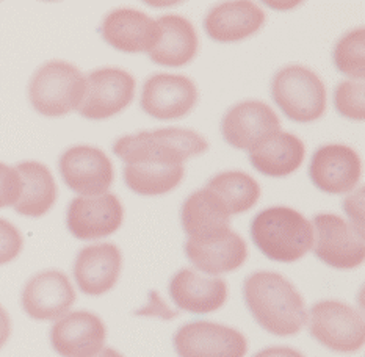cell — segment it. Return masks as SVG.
I'll use <instances>...</instances> for the list:
<instances>
[{"label":"cell","mask_w":365,"mask_h":357,"mask_svg":"<svg viewBox=\"0 0 365 357\" xmlns=\"http://www.w3.org/2000/svg\"><path fill=\"white\" fill-rule=\"evenodd\" d=\"M124 209L113 193L78 196L68 207L69 232L78 240H98L115 234L123 224Z\"/></svg>","instance_id":"obj_12"},{"label":"cell","mask_w":365,"mask_h":357,"mask_svg":"<svg viewBox=\"0 0 365 357\" xmlns=\"http://www.w3.org/2000/svg\"><path fill=\"white\" fill-rule=\"evenodd\" d=\"M265 22V13L248 0L225 2L205 16L204 30L217 43H237L252 36Z\"/></svg>","instance_id":"obj_20"},{"label":"cell","mask_w":365,"mask_h":357,"mask_svg":"<svg viewBox=\"0 0 365 357\" xmlns=\"http://www.w3.org/2000/svg\"><path fill=\"white\" fill-rule=\"evenodd\" d=\"M362 165L354 149L345 145H324L315 150L309 176L314 185L329 195H345L356 188Z\"/></svg>","instance_id":"obj_15"},{"label":"cell","mask_w":365,"mask_h":357,"mask_svg":"<svg viewBox=\"0 0 365 357\" xmlns=\"http://www.w3.org/2000/svg\"><path fill=\"white\" fill-rule=\"evenodd\" d=\"M22 182V193L14 210L24 217L39 218L49 212L57 201V184L46 165L22 162L14 168Z\"/></svg>","instance_id":"obj_25"},{"label":"cell","mask_w":365,"mask_h":357,"mask_svg":"<svg viewBox=\"0 0 365 357\" xmlns=\"http://www.w3.org/2000/svg\"><path fill=\"white\" fill-rule=\"evenodd\" d=\"M94 357H124V356L120 354L118 351H115L113 348H102V350Z\"/></svg>","instance_id":"obj_34"},{"label":"cell","mask_w":365,"mask_h":357,"mask_svg":"<svg viewBox=\"0 0 365 357\" xmlns=\"http://www.w3.org/2000/svg\"><path fill=\"white\" fill-rule=\"evenodd\" d=\"M207 149V140L195 130L168 127L125 135L115 143L113 152L125 165H182L188 158L204 154Z\"/></svg>","instance_id":"obj_3"},{"label":"cell","mask_w":365,"mask_h":357,"mask_svg":"<svg viewBox=\"0 0 365 357\" xmlns=\"http://www.w3.org/2000/svg\"><path fill=\"white\" fill-rule=\"evenodd\" d=\"M251 238L262 254L274 262H297L312 249L314 227L292 207H269L251 221Z\"/></svg>","instance_id":"obj_2"},{"label":"cell","mask_w":365,"mask_h":357,"mask_svg":"<svg viewBox=\"0 0 365 357\" xmlns=\"http://www.w3.org/2000/svg\"><path fill=\"white\" fill-rule=\"evenodd\" d=\"M272 96L282 113L295 123H312L327 110V88L314 71L299 65L277 71L272 82Z\"/></svg>","instance_id":"obj_5"},{"label":"cell","mask_w":365,"mask_h":357,"mask_svg":"<svg viewBox=\"0 0 365 357\" xmlns=\"http://www.w3.org/2000/svg\"><path fill=\"white\" fill-rule=\"evenodd\" d=\"M24 246L22 235L10 221L0 218V265L10 264L19 256Z\"/></svg>","instance_id":"obj_30"},{"label":"cell","mask_w":365,"mask_h":357,"mask_svg":"<svg viewBox=\"0 0 365 357\" xmlns=\"http://www.w3.org/2000/svg\"><path fill=\"white\" fill-rule=\"evenodd\" d=\"M76 303V290L58 269L35 274L22 291V307L30 319L53 321L65 316Z\"/></svg>","instance_id":"obj_14"},{"label":"cell","mask_w":365,"mask_h":357,"mask_svg":"<svg viewBox=\"0 0 365 357\" xmlns=\"http://www.w3.org/2000/svg\"><path fill=\"white\" fill-rule=\"evenodd\" d=\"M205 188L218 196L231 217L251 210L260 197L257 180L243 171L220 172L209 180Z\"/></svg>","instance_id":"obj_26"},{"label":"cell","mask_w":365,"mask_h":357,"mask_svg":"<svg viewBox=\"0 0 365 357\" xmlns=\"http://www.w3.org/2000/svg\"><path fill=\"white\" fill-rule=\"evenodd\" d=\"M170 296L180 311L210 314L225 306L227 284L221 277H205L195 269L184 268L173 276Z\"/></svg>","instance_id":"obj_19"},{"label":"cell","mask_w":365,"mask_h":357,"mask_svg":"<svg viewBox=\"0 0 365 357\" xmlns=\"http://www.w3.org/2000/svg\"><path fill=\"white\" fill-rule=\"evenodd\" d=\"M85 96L78 113L91 121H104L121 113L135 96V78L120 68L96 69L85 77Z\"/></svg>","instance_id":"obj_8"},{"label":"cell","mask_w":365,"mask_h":357,"mask_svg":"<svg viewBox=\"0 0 365 357\" xmlns=\"http://www.w3.org/2000/svg\"><path fill=\"white\" fill-rule=\"evenodd\" d=\"M121 267L123 256L116 244H90L77 254L74 277L85 295L101 296L115 287L120 279Z\"/></svg>","instance_id":"obj_17"},{"label":"cell","mask_w":365,"mask_h":357,"mask_svg":"<svg viewBox=\"0 0 365 357\" xmlns=\"http://www.w3.org/2000/svg\"><path fill=\"white\" fill-rule=\"evenodd\" d=\"M281 130V121L272 107L260 100H245L234 105L221 121V133L227 145L251 150Z\"/></svg>","instance_id":"obj_11"},{"label":"cell","mask_w":365,"mask_h":357,"mask_svg":"<svg viewBox=\"0 0 365 357\" xmlns=\"http://www.w3.org/2000/svg\"><path fill=\"white\" fill-rule=\"evenodd\" d=\"M197 102V88L185 76L155 74L141 90V108L160 121L187 116Z\"/></svg>","instance_id":"obj_13"},{"label":"cell","mask_w":365,"mask_h":357,"mask_svg":"<svg viewBox=\"0 0 365 357\" xmlns=\"http://www.w3.org/2000/svg\"><path fill=\"white\" fill-rule=\"evenodd\" d=\"M106 324L86 311L71 312L53 324L51 343L61 357H94L104 348Z\"/></svg>","instance_id":"obj_16"},{"label":"cell","mask_w":365,"mask_h":357,"mask_svg":"<svg viewBox=\"0 0 365 357\" xmlns=\"http://www.w3.org/2000/svg\"><path fill=\"white\" fill-rule=\"evenodd\" d=\"M365 86L362 82L345 81L336 86L334 91V107L346 119L362 123L365 119L364 104Z\"/></svg>","instance_id":"obj_29"},{"label":"cell","mask_w":365,"mask_h":357,"mask_svg":"<svg viewBox=\"0 0 365 357\" xmlns=\"http://www.w3.org/2000/svg\"><path fill=\"white\" fill-rule=\"evenodd\" d=\"M306 146L297 135L276 132L250 152V162L259 172L269 177H285L304 162Z\"/></svg>","instance_id":"obj_24"},{"label":"cell","mask_w":365,"mask_h":357,"mask_svg":"<svg viewBox=\"0 0 365 357\" xmlns=\"http://www.w3.org/2000/svg\"><path fill=\"white\" fill-rule=\"evenodd\" d=\"M315 256L323 264L336 269H353L365 259L364 234L334 213H319L314 217Z\"/></svg>","instance_id":"obj_7"},{"label":"cell","mask_w":365,"mask_h":357,"mask_svg":"<svg viewBox=\"0 0 365 357\" xmlns=\"http://www.w3.org/2000/svg\"><path fill=\"white\" fill-rule=\"evenodd\" d=\"M307 321L311 336L332 351L354 353L364 346V316L342 301L324 299L314 304Z\"/></svg>","instance_id":"obj_6"},{"label":"cell","mask_w":365,"mask_h":357,"mask_svg":"<svg viewBox=\"0 0 365 357\" xmlns=\"http://www.w3.org/2000/svg\"><path fill=\"white\" fill-rule=\"evenodd\" d=\"M179 357H245L248 342L240 331L207 320L187 323L174 334Z\"/></svg>","instance_id":"obj_9"},{"label":"cell","mask_w":365,"mask_h":357,"mask_svg":"<svg viewBox=\"0 0 365 357\" xmlns=\"http://www.w3.org/2000/svg\"><path fill=\"white\" fill-rule=\"evenodd\" d=\"M85 76L66 61H47L29 85L30 102L38 113L60 118L77 110L85 96Z\"/></svg>","instance_id":"obj_4"},{"label":"cell","mask_w":365,"mask_h":357,"mask_svg":"<svg viewBox=\"0 0 365 357\" xmlns=\"http://www.w3.org/2000/svg\"><path fill=\"white\" fill-rule=\"evenodd\" d=\"M184 165H125L124 180L133 193L160 196L176 188L184 179Z\"/></svg>","instance_id":"obj_27"},{"label":"cell","mask_w":365,"mask_h":357,"mask_svg":"<svg viewBox=\"0 0 365 357\" xmlns=\"http://www.w3.org/2000/svg\"><path fill=\"white\" fill-rule=\"evenodd\" d=\"M60 172L65 184L82 196L107 193L113 184V165L94 146H73L60 157Z\"/></svg>","instance_id":"obj_10"},{"label":"cell","mask_w":365,"mask_h":357,"mask_svg":"<svg viewBox=\"0 0 365 357\" xmlns=\"http://www.w3.org/2000/svg\"><path fill=\"white\" fill-rule=\"evenodd\" d=\"M102 38L125 53L149 52L157 44L160 30L157 21L133 8H116L110 11L101 27Z\"/></svg>","instance_id":"obj_18"},{"label":"cell","mask_w":365,"mask_h":357,"mask_svg":"<svg viewBox=\"0 0 365 357\" xmlns=\"http://www.w3.org/2000/svg\"><path fill=\"white\" fill-rule=\"evenodd\" d=\"M185 254L193 267L205 274H223L239 269L248 257L243 238L232 229L212 240H187Z\"/></svg>","instance_id":"obj_21"},{"label":"cell","mask_w":365,"mask_h":357,"mask_svg":"<svg viewBox=\"0 0 365 357\" xmlns=\"http://www.w3.org/2000/svg\"><path fill=\"white\" fill-rule=\"evenodd\" d=\"M332 57L340 73L362 81L365 77V30L356 29L340 38Z\"/></svg>","instance_id":"obj_28"},{"label":"cell","mask_w":365,"mask_h":357,"mask_svg":"<svg viewBox=\"0 0 365 357\" xmlns=\"http://www.w3.org/2000/svg\"><path fill=\"white\" fill-rule=\"evenodd\" d=\"M160 36L157 44L148 53L155 65L180 68L188 65L200 47L193 24L184 16L168 14L157 19Z\"/></svg>","instance_id":"obj_23"},{"label":"cell","mask_w":365,"mask_h":357,"mask_svg":"<svg viewBox=\"0 0 365 357\" xmlns=\"http://www.w3.org/2000/svg\"><path fill=\"white\" fill-rule=\"evenodd\" d=\"M22 182L18 171L0 163V209L10 207L19 201Z\"/></svg>","instance_id":"obj_31"},{"label":"cell","mask_w":365,"mask_h":357,"mask_svg":"<svg viewBox=\"0 0 365 357\" xmlns=\"http://www.w3.org/2000/svg\"><path fill=\"white\" fill-rule=\"evenodd\" d=\"M252 357H304L299 351L293 350L290 346H269L259 351Z\"/></svg>","instance_id":"obj_32"},{"label":"cell","mask_w":365,"mask_h":357,"mask_svg":"<svg viewBox=\"0 0 365 357\" xmlns=\"http://www.w3.org/2000/svg\"><path fill=\"white\" fill-rule=\"evenodd\" d=\"M10 334H11L10 315H8L5 309L0 306V350H2V346H5V343L8 342Z\"/></svg>","instance_id":"obj_33"},{"label":"cell","mask_w":365,"mask_h":357,"mask_svg":"<svg viewBox=\"0 0 365 357\" xmlns=\"http://www.w3.org/2000/svg\"><path fill=\"white\" fill-rule=\"evenodd\" d=\"M180 221L188 240L193 242L212 240L231 229V215L225 204L207 188L197 190L187 197L180 210Z\"/></svg>","instance_id":"obj_22"},{"label":"cell","mask_w":365,"mask_h":357,"mask_svg":"<svg viewBox=\"0 0 365 357\" xmlns=\"http://www.w3.org/2000/svg\"><path fill=\"white\" fill-rule=\"evenodd\" d=\"M243 296L262 328L277 337L297 336L307 323L303 296L289 279L274 271H256L243 284Z\"/></svg>","instance_id":"obj_1"}]
</instances>
